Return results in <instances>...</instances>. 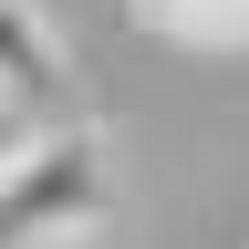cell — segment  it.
<instances>
[{"instance_id": "cell-1", "label": "cell", "mask_w": 249, "mask_h": 249, "mask_svg": "<svg viewBox=\"0 0 249 249\" xmlns=\"http://www.w3.org/2000/svg\"><path fill=\"white\" fill-rule=\"evenodd\" d=\"M114 208V145L104 124H42L0 166V249H62Z\"/></svg>"}, {"instance_id": "cell-2", "label": "cell", "mask_w": 249, "mask_h": 249, "mask_svg": "<svg viewBox=\"0 0 249 249\" xmlns=\"http://www.w3.org/2000/svg\"><path fill=\"white\" fill-rule=\"evenodd\" d=\"M62 93V42L42 0H0V104H52Z\"/></svg>"}, {"instance_id": "cell-3", "label": "cell", "mask_w": 249, "mask_h": 249, "mask_svg": "<svg viewBox=\"0 0 249 249\" xmlns=\"http://www.w3.org/2000/svg\"><path fill=\"white\" fill-rule=\"evenodd\" d=\"M145 11L177 31H249V0H145Z\"/></svg>"}, {"instance_id": "cell-4", "label": "cell", "mask_w": 249, "mask_h": 249, "mask_svg": "<svg viewBox=\"0 0 249 249\" xmlns=\"http://www.w3.org/2000/svg\"><path fill=\"white\" fill-rule=\"evenodd\" d=\"M31 135H42V124H31V104H0V166H11V156H21Z\"/></svg>"}]
</instances>
